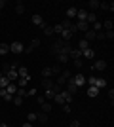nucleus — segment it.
<instances>
[{
    "label": "nucleus",
    "mask_w": 114,
    "mask_h": 127,
    "mask_svg": "<svg viewBox=\"0 0 114 127\" xmlns=\"http://www.w3.org/2000/svg\"><path fill=\"white\" fill-rule=\"evenodd\" d=\"M86 84L87 85H93V87H97V89H103V87H107V80L91 76V78H86Z\"/></svg>",
    "instance_id": "obj_1"
},
{
    "label": "nucleus",
    "mask_w": 114,
    "mask_h": 127,
    "mask_svg": "<svg viewBox=\"0 0 114 127\" xmlns=\"http://www.w3.org/2000/svg\"><path fill=\"white\" fill-rule=\"evenodd\" d=\"M67 82H71V84H74L76 87H78V89H80L82 85L86 84V76L82 74V72H78V74H74V76H71V78L67 80Z\"/></svg>",
    "instance_id": "obj_2"
},
{
    "label": "nucleus",
    "mask_w": 114,
    "mask_h": 127,
    "mask_svg": "<svg viewBox=\"0 0 114 127\" xmlns=\"http://www.w3.org/2000/svg\"><path fill=\"white\" fill-rule=\"evenodd\" d=\"M71 76H72V74H71V70H67V68H65V70H63V72L59 74V76H57V82H55V84L65 85V84H67V80L71 78Z\"/></svg>",
    "instance_id": "obj_3"
},
{
    "label": "nucleus",
    "mask_w": 114,
    "mask_h": 127,
    "mask_svg": "<svg viewBox=\"0 0 114 127\" xmlns=\"http://www.w3.org/2000/svg\"><path fill=\"white\" fill-rule=\"evenodd\" d=\"M23 49H25V46H23L21 42H11L10 44V51L11 53H17V55H19V53H23Z\"/></svg>",
    "instance_id": "obj_4"
},
{
    "label": "nucleus",
    "mask_w": 114,
    "mask_h": 127,
    "mask_svg": "<svg viewBox=\"0 0 114 127\" xmlns=\"http://www.w3.org/2000/svg\"><path fill=\"white\" fill-rule=\"evenodd\" d=\"M89 29H91V25L87 21H78L76 23V31H80V32H87Z\"/></svg>",
    "instance_id": "obj_5"
},
{
    "label": "nucleus",
    "mask_w": 114,
    "mask_h": 127,
    "mask_svg": "<svg viewBox=\"0 0 114 127\" xmlns=\"http://www.w3.org/2000/svg\"><path fill=\"white\" fill-rule=\"evenodd\" d=\"M65 91H67V93H71V95L74 97V95H76V93H78L80 89H78V87H76L74 84H71V82H67V84H65Z\"/></svg>",
    "instance_id": "obj_6"
},
{
    "label": "nucleus",
    "mask_w": 114,
    "mask_h": 127,
    "mask_svg": "<svg viewBox=\"0 0 114 127\" xmlns=\"http://www.w3.org/2000/svg\"><path fill=\"white\" fill-rule=\"evenodd\" d=\"M91 68H93V70H105V68H107V63H105L103 59H97V61L93 63Z\"/></svg>",
    "instance_id": "obj_7"
},
{
    "label": "nucleus",
    "mask_w": 114,
    "mask_h": 127,
    "mask_svg": "<svg viewBox=\"0 0 114 127\" xmlns=\"http://www.w3.org/2000/svg\"><path fill=\"white\" fill-rule=\"evenodd\" d=\"M86 17H87V10L78 8V11H76V19H78V21H86Z\"/></svg>",
    "instance_id": "obj_8"
},
{
    "label": "nucleus",
    "mask_w": 114,
    "mask_h": 127,
    "mask_svg": "<svg viewBox=\"0 0 114 127\" xmlns=\"http://www.w3.org/2000/svg\"><path fill=\"white\" fill-rule=\"evenodd\" d=\"M99 8L105 11H112L114 10V2H99Z\"/></svg>",
    "instance_id": "obj_9"
},
{
    "label": "nucleus",
    "mask_w": 114,
    "mask_h": 127,
    "mask_svg": "<svg viewBox=\"0 0 114 127\" xmlns=\"http://www.w3.org/2000/svg\"><path fill=\"white\" fill-rule=\"evenodd\" d=\"M17 76H19V78H27V76H31V74H29L27 66H21V64H19V68H17Z\"/></svg>",
    "instance_id": "obj_10"
},
{
    "label": "nucleus",
    "mask_w": 114,
    "mask_h": 127,
    "mask_svg": "<svg viewBox=\"0 0 114 127\" xmlns=\"http://www.w3.org/2000/svg\"><path fill=\"white\" fill-rule=\"evenodd\" d=\"M76 11H78V8H74V6H71V8H69V10H67V19H74L76 17Z\"/></svg>",
    "instance_id": "obj_11"
},
{
    "label": "nucleus",
    "mask_w": 114,
    "mask_h": 127,
    "mask_svg": "<svg viewBox=\"0 0 114 127\" xmlns=\"http://www.w3.org/2000/svg\"><path fill=\"white\" fill-rule=\"evenodd\" d=\"M82 55H84L86 59H95V49L87 48V49H84V51H82Z\"/></svg>",
    "instance_id": "obj_12"
},
{
    "label": "nucleus",
    "mask_w": 114,
    "mask_h": 127,
    "mask_svg": "<svg viewBox=\"0 0 114 127\" xmlns=\"http://www.w3.org/2000/svg\"><path fill=\"white\" fill-rule=\"evenodd\" d=\"M80 57H82V51H80V49H74V48H72L71 53H69V59H72V61H74V59H80Z\"/></svg>",
    "instance_id": "obj_13"
},
{
    "label": "nucleus",
    "mask_w": 114,
    "mask_h": 127,
    "mask_svg": "<svg viewBox=\"0 0 114 127\" xmlns=\"http://www.w3.org/2000/svg\"><path fill=\"white\" fill-rule=\"evenodd\" d=\"M31 21H33V23H34L36 27H42V25H44V19H42V15H38V13H34Z\"/></svg>",
    "instance_id": "obj_14"
},
{
    "label": "nucleus",
    "mask_w": 114,
    "mask_h": 127,
    "mask_svg": "<svg viewBox=\"0 0 114 127\" xmlns=\"http://www.w3.org/2000/svg\"><path fill=\"white\" fill-rule=\"evenodd\" d=\"M99 91H101V89H97V87L89 85V87H87V97H93V99H95V97L99 95Z\"/></svg>",
    "instance_id": "obj_15"
},
{
    "label": "nucleus",
    "mask_w": 114,
    "mask_h": 127,
    "mask_svg": "<svg viewBox=\"0 0 114 127\" xmlns=\"http://www.w3.org/2000/svg\"><path fill=\"white\" fill-rule=\"evenodd\" d=\"M53 85H55V82H51L49 78H44L42 80V87H44V89H51Z\"/></svg>",
    "instance_id": "obj_16"
},
{
    "label": "nucleus",
    "mask_w": 114,
    "mask_h": 127,
    "mask_svg": "<svg viewBox=\"0 0 114 127\" xmlns=\"http://www.w3.org/2000/svg\"><path fill=\"white\" fill-rule=\"evenodd\" d=\"M84 34H86L84 40H87V42H93V40H95V31H91V29H89L87 32H84Z\"/></svg>",
    "instance_id": "obj_17"
},
{
    "label": "nucleus",
    "mask_w": 114,
    "mask_h": 127,
    "mask_svg": "<svg viewBox=\"0 0 114 127\" xmlns=\"http://www.w3.org/2000/svg\"><path fill=\"white\" fill-rule=\"evenodd\" d=\"M6 53H10V44L0 42V55H6Z\"/></svg>",
    "instance_id": "obj_18"
},
{
    "label": "nucleus",
    "mask_w": 114,
    "mask_h": 127,
    "mask_svg": "<svg viewBox=\"0 0 114 127\" xmlns=\"http://www.w3.org/2000/svg\"><path fill=\"white\" fill-rule=\"evenodd\" d=\"M55 57H57L59 64H67L69 63V55H65V53H59V55H55Z\"/></svg>",
    "instance_id": "obj_19"
},
{
    "label": "nucleus",
    "mask_w": 114,
    "mask_h": 127,
    "mask_svg": "<svg viewBox=\"0 0 114 127\" xmlns=\"http://www.w3.org/2000/svg\"><path fill=\"white\" fill-rule=\"evenodd\" d=\"M89 48V42L87 40H84V38H80V42H78V49L80 51H84V49H87Z\"/></svg>",
    "instance_id": "obj_20"
},
{
    "label": "nucleus",
    "mask_w": 114,
    "mask_h": 127,
    "mask_svg": "<svg viewBox=\"0 0 114 127\" xmlns=\"http://www.w3.org/2000/svg\"><path fill=\"white\" fill-rule=\"evenodd\" d=\"M19 82H17L15 85H19V87H27V84L31 82V76H27V78H17Z\"/></svg>",
    "instance_id": "obj_21"
},
{
    "label": "nucleus",
    "mask_w": 114,
    "mask_h": 127,
    "mask_svg": "<svg viewBox=\"0 0 114 127\" xmlns=\"http://www.w3.org/2000/svg\"><path fill=\"white\" fill-rule=\"evenodd\" d=\"M42 31H44V34H46V36H51V34H53V27H49V25H46V23H44V25H42Z\"/></svg>",
    "instance_id": "obj_22"
},
{
    "label": "nucleus",
    "mask_w": 114,
    "mask_h": 127,
    "mask_svg": "<svg viewBox=\"0 0 114 127\" xmlns=\"http://www.w3.org/2000/svg\"><path fill=\"white\" fill-rule=\"evenodd\" d=\"M86 21L89 23V25H93V23L97 21V15H95L93 11H87V17H86Z\"/></svg>",
    "instance_id": "obj_23"
},
{
    "label": "nucleus",
    "mask_w": 114,
    "mask_h": 127,
    "mask_svg": "<svg viewBox=\"0 0 114 127\" xmlns=\"http://www.w3.org/2000/svg\"><path fill=\"white\" fill-rule=\"evenodd\" d=\"M87 6H89V10L95 13V10H99V0H89V2H87Z\"/></svg>",
    "instance_id": "obj_24"
},
{
    "label": "nucleus",
    "mask_w": 114,
    "mask_h": 127,
    "mask_svg": "<svg viewBox=\"0 0 114 127\" xmlns=\"http://www.w3.org/2000/svg\"><path fill=\"white\" fill-rule=\"evenodd\" d=\"M10 84H11V82L6 78V76H2V78H0V89H6V87H8Z\"/></svg>",
    "instance_id": "obj_25"
},
{
    "label": "nucleus",
    "mask_w": 114,
    "mask_h": 127,
    "mask_svg": "<svg viewBox=\"0 0 114 127\" xmlns=\"http://www.w3.org/2000/svg\"><path fill=\"white\" fill-rule=\"evenodd\" d=\"M6 91L10 93V95H15V91H17V85H15V82H11L8 87H6Z\"/></svg>",
    "instance_id": "obj_26"
},
{
    "label": "nucleus",
    "mask_w": 114,
    "mask_h": 127,
    "mask_svg": "<svg viewBox=\"0 0 114 127\" xmlns=\"http://www.w3.org/2000/svg\"><path fill=\"white\" fill-rule=\"evenodd\" d=\"M48 116H49V114L40 112V114H36V120H38V122H42V123H46V122H48Z\"/></svg>",
    "instance_id": "obj_27"
},
{
    "label": "nucleus",
    "mask_w": 114,
    "mask_h": 127,
    "mask_svg": "<svg viewBox=\"0 0 114 127\" xmlns=\"http://www.w3.org/2000/svg\"><path fill=\"white\" fill-rule=\"evenodd\" d=\"M23 11H25V6H23V2H17V6H15V13H17V15H21Z\"/></svg>",
    "instance_id": "obj_28"
},
{
    "label": "nucleus",
    "mask_w": 114,
    "mask_h": 127,
    "mask_svg": "<svg viewBox=\"0 0 114 127\" xmlns=\"http://www.w3.org/2000/svg\"><path fill=\"white\" fill-rule=\"evenodd\" d=\"M15 95H17V97H21V99H23V97H27V89H25V87H17Z\"/></svg>",
    "instance_id": "obj_29"
},
{
    "label": "nucleus",
    "mask_w": 114,
    "mask_h": 127,
    "mask_svg": "<svg viewBox=\"0 0 114 127\" xmlns=\"http://www.w3.org/2000/svg\"><path fill=\"white\" fill-rule=\"evenodd\" d=\"M55 97V91L53 89H46V95H44V99H48V101H51Z\"/></svg>",
    "instance_id": "obj_30"
},
{
    "label": "nucleus",
    "mask_w": 114,
    "mask_h": 127,
    "mask_svg": "<svg viewBox=\"0 0 114 127\" xmlns=\"http://www.w3.org/2000/svg\"><path fill=\"white\" fill-rule=\"evenodd\" d=\"M61 72H63V68H61V66H51V76H59Z\"/></svg>",
    "instance_id": "obj_31"
},
{
    "label": "nucleus",
    "mask_w": 114,
    "mask_h": 127,
    "mask_svg": "<svg viewBox=\"0 0 114 127\" xmlns=\"http://www.w3.org/2000/svg\"><path fill=\"white\" fill-rule=\"evenodd\" d=\"M42 76H44V78H51V68H49V66L42 68Z\"/></svg>",
    "instance_id": "obj_32"
},
{
    "label": "nucleus",
    "mask_w": 114,
    "mask_h": 127,
    "mask_svg": "<svg viewBox=\"0 0 114 127\" xmlns=\"http://www.w3.org/2000/svg\"><path fill=\"white\" fill-rule=\"evenodd\" d=\"M40 106H42V112H46V114L51 112V104H49V102H44V104H40Z\"/></svg>",
    "instance_id": "obj_33"
},
{
    "label": "nucleus",
    "mask_w": 114,
    "mask_h": 127,
    "mask_svg": "<svg viewBox=\"0 0 114 127\" xmlns=\"http://www.w3.org/2000/svg\"><path fill=\"white\" fill-rule=\"evenodd\" d=\"M13 104H15V106H21L23 104V99H21V97H17V95H13Z\"/></svg>",
    "instance_id": "obj_34"
},
{
    "label": "nucleus",
    "mask_w": 114,
    "mask_h": 127,
    "mask_svg": "<svg viewBox=\"0 0 114 127\" xmlns=\"http://www.w3.org/2000/svg\"><path fill=\"white\" fill-rule=\"evenodd\" d=\"M72 63H74V66H78V68H82V66H84V61H82V57H80V59H74Z\"/></svg>",
    "instance_id": "obj_35"
},
{
    "label": "nucleus",
    "mask_w": 114,
    "mask_h": 127,
    "mask_svg": "<svg viewBox=\"0 0 114 127\" xmlns=\"http://www.w3.org/2000/svg\"><path fill=\"white\" fill-rule=\"evenodd\" d=\"M40 44H42V42H40V38H34V40H33V42H31V48H38V46H40Z\"/></svg>",
    "instance_id": "obj_36"
},
{
    "label": "nucleus",
    "mask_w": 114,
    "mask_h": 127,
    "mask_svg": "<svg viewBox=\"0 0 114 127\" xmlns=\"http://www.w3.org/2000/svg\"><path fill=\"white\" fill-rule=\"evenodd\" d=\"M61 32H63V27H61V23H59V25L53 27V34H61Z\"/></svg>",
    "instance_id": "obj_37"
},
{
    "label": "nucleus",
    "mask_w": 114,
    "mask_h": 127,
    "mask_svg": "<svg viewBox=\"0 0 114 127\" xmlns=\"http://www.w3.org/2000/svg\"><path fill=\"white\" fill-rule=\"evenodd\" d=\"M51 89L55 91V95H57V93H61V91H63V85H59V84H55L53 87H51Z\"/></svg>",
    "instance_id": "obj_38"
},
{
    "label": "nucleus",
    "mask_w": 114,
    "mask_h": 127,
    "mask_svg": "<svg viewBox=\"0 0 114 127\" xmlns=\"http://www.w3.org/2000/svg\"><path fill=\"white\" fill-rule=\"evenodd\" d=\"M34 120H36V112H31V114L27 116V122H31V123H33Z\"/></svg>",
    "instance_id": "obj_39"
},
{
    "label": "nucleus",
    "mask_w": 114,
    "mask_h": 127,
    "mask_svg": "<svg viewBox=\"0 0 114 127\" xmlns=\"http://www.w3.org/2000/svg\"><path fill=\"white\" fill-rule=\"evenodd\" d=\"M95 40H105V32H103V31L95 32Z\"/></svg>",
    "instance_id": "obj_40"
},
{
    "label": "nucleus",
    "mask_w": 114,
    "mask_h": 127,
    "mask_svg": "<svg viewBox=\"0 0 114 127\" xmlns=\"http://www.w3.org/2000/svg\"><path fill=\"white\" fill-rule=\"evenodd\" d=\"M27 97H36V87H33V89H27Z\"/></svg>",
    "instance_id": "obj_41"
},
{
    "label": "nucleus",
    "mask_w": 114,
    "mask_h": 127,
    "mask_svg": "<svg viewBox=\"0 0 114 127\" xmlns=\"http://www.w3.org/2000/svg\"><path fill=\"white\" fill-rule=\"evenodd\" d=\"M63 110H65V114H71V112H72V106L71 104H63Z\"/></svg>",
    "instance_id": "obj_42"
},
{
    "label": "nucleus",
    "mask_w": 114,
    "mask_h": 127,
    "mask_svg": "<svg viewBox=\"0 0 114 127\" xmlns=\"http://www.w3.org/2000/svg\"><path fill=\"white\" fill-rule=\"evenodd\" d=\"M109 99H110V104H112V102H114V89H112V87L109 89Z\"/></svg>",
    "instance_id": "obj_43"
},
{
    "label": "nucleus",
    "mask_w": 114,
    "mask_h": 127,
    "mask_svg": "<svg viewBox=\"0 0 114 127\" xmlns=\"http://www.w3.org/2000/svg\"><path fill=\"white\" fill-rule=\"evenodd\" d=\"M105 38H110V40H112L114 38V31H107L105 32Z\"/></svg>",
    "instance_id": "obj_44"
},
{
    "label": "nucleus",
    "mask_w": 114,
    "mask_h": 127,
    "mask_svg": "<svg viewBox=\"0 0 114 127\" xmlns=\"http://www.w3.org/2000/svg\"><path fill=\"white\" fill-rule=\"evenodd\" d=\"M69 127H80V120H74V122H72Z\"/></svg>",
    "instance_id": "obj_45"
},
{
    "label": "nucleus",
    "mask_w": 114,
    "mask_h": 127,
    "mask_svg": "<svg viewBox=\"0 0 114 127\" xmlns=\"http://www.w3.org/2000/svg\"><path fill=\"white\" fill-rule=\"evenodd\" d=\"M36 102H38V104H44V102H46V99H44V97H36Z\"/></svg>",
    "instance_id": "obj_46"
},
{
    "label": "nucleus",
    "mask_w": 114,
    "mask_h": 127,
    "mask_svg": "<svg viewBox=\"0 0 114 127\" xmlns=\"http://www.w3.org/2000/svg\"><path fill=\"white\" fill-rule=\"evenodd\" d=\"M21 127H34V125H33V123H31V122H25V123H23Z\"/></svg>",
    "instance_id": "obj_47"
},
{
    "label": "nucleus",
    "mask_w": 114,
    "mask_h": 127,
    "mask_svg": "<svg viewBox=\"0 0 114 127\" xmlns=\"http://www.w3.org/2000/svg\"><path fill=\"white\" fill-rule=\"evenodd\" d=\"M4 8H6V2H4V0H0V11L4 10Z\"/></svg>",
    "instance_id": "obj_48"
},
{
    "label": "nucleus",
    "mask_w": 114,
    "mask_h": 127,
    "mask_svg": "<svg viewBox=\"0 0 114 127\" xmlns=\"http://www.w3.org/2000/svg\"><path fill=\"white\" fill-rule=\"evenodd\" d=\"M0 127H10L8 123H4V122H0Z\"/></svg>",
    "instance_id": "obj_49"
},
{
    "label": "nucleus",
    "mask_w": 114,
    "mask_h": 127,
    "mask_svg": "<svg viewBox=\"0 0 114 127\" xmlns=\"http://www.w3.org/2000/svg\"><path fill=\"white\" fill-rule=\"evenodd\" d=\"M2 76H4V74H2V70H0V78H2Z\"/></svg>",
    "instance_id": "obj_50"
}]
</instances>
